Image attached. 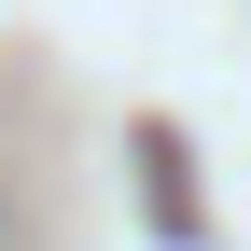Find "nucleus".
<instances>
[]
</instances>
